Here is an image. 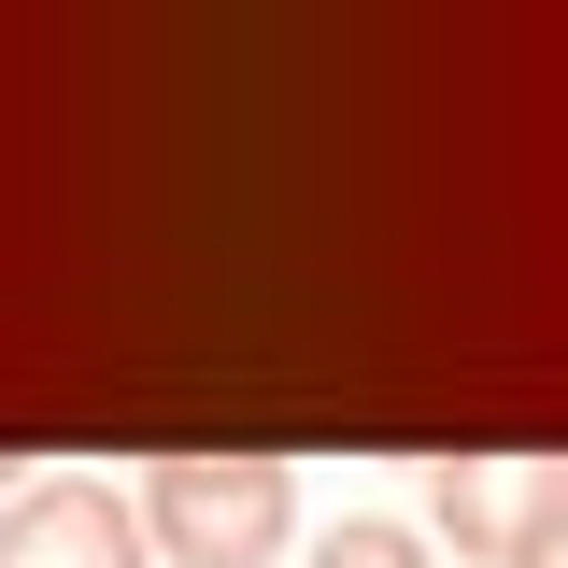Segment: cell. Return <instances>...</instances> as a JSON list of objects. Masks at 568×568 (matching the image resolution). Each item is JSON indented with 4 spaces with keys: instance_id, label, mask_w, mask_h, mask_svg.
<instances>
[{
    "instance_id": "6da1fadb",
    "label": "cell",
    "mask_w": 568,
    "mask_h": 568,
    "mask_svg": "<svg viewBox=\"0 0 568 568\" xmlns=\"http://www.w3.org/2000/svg\"><path fill=\"white\" fill-rule=\"evenodd\" d=\"M142 540H156V568H271L298 540V469L242 455V440L156 455L142 469Z\"/></svg>"
},
{
    "instance_id": "7a4b0ae2",
    "label": "cell",
    "mask_w": 568,
    "mask_h": 568,
    "mask_svg": "<svg viewBox=\"0 0 568 568\" xmlns=\"http://www.w3.org/2000/svg\"><path fill=\"white\" fill-rule=\"evenodd\" d=\"M0 568H156V540H142V497L58 469L0 511Z\"/></svg>"
},
{
    "instance_id": "5b68a950",
    "label": "cell",
    "mask_w": 568,
    "mask_h": 568,
    "mask_svg": "<svg viewBox=\"0 0 568 568\" xmlns=\"http://www.w3.org/2000/svg\"><path fill=\"white\" fill-rule=\"evenodd\" d=\"M511 568H568V497H555V511H540V540H526V555H511Z\"/></svg>"
},
{
    "instance_id": "8992f818",
    "label": "cell",
    "mask_w": 568,
    "mask_h": 568,
    "mask_svg": "<svg viewBox=\"0 0 568 568\" xmlns=\"http://www.w3.org/2000/svg\"><path fill=\"white\" fill-rule=\"evenodd\" d=\"M14 497H29V484H14V455H0V511H14Z\"/></svg>"
},
{
    "instance_id": "3957f363",
    "label": "cell",
    "mask_w": 568,
    "mask_h": 568,
    "mask_svg": "<svg viewBox=\"0 0 568 568\" xmlns=\"http://www.w3.org/2000/svg\"><path fill=\"white\" fill-rule=\"evenodd\" d=\"M568 497V455H440V484H426V511H440V540L455 555L511 568L526 540H540V511Z\"/></svg>"
},
{
    "instance_id": "277c9868",
    "label": "cell",
    "mask_w": 568,
    "mask_h": 568,
    "mask_svg": "<svg viewBox=\"0 0 568 568\" xmlns=\"http://www.w3.org/2000/svg\"><path fill=\"white\" fill-rule=\"evenodd\" d=\"M313 568H426V540H413V526H384V511H355V526L313 540Z\"/></svg>"
}]
</instances>
